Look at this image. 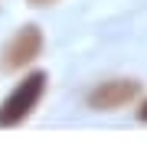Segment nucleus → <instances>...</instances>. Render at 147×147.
Returning <instances> with one entry per match:
<instances>
[{"instance_id": "1", "label": "nucleus", "mask_w": 147, "mask_h": 147, "mask_svg": "<svg viewBox=\"0 0 147 147\" xmlns=\"http://www.w3.org/2000/svg\"><path fill=\"white\" fill-rule=\"evenodd\" d=\"M49 88V75L42 69H33V72L23 75V82L13 85V92L0 101V127H20L23 121H30V115L39 108L42 95Z\"/></svg>"}, {"instance_id": "2", "label": "nucleus", "mask_w": 147, "mask_h": 147, "mask_svg": "<svg viewBox=\"0 0 147 147\" xmlns=\"http://www.w3.org/2000/svg\"><path fill=\"white\" fill-rule=\"evenodd\" d=\"M42 46H46V39H42V30L36 23L20 26L10 39H7L3 53H0V69H3V72H23L26 65H33L42 56Z\"/></svg>"}, {"instance_id": "3", "label": "nucleus", "mask_w": 147, "mask_h": 147, "mask_svg": "<svg viewBox=\"0 0 147 147\" xmlns=\"http://www.w3.org/2000/svg\"><path fill=\"white\" fill-rule=\"evenodd\" d=\"M144 85L137 79H108V82H98L95 88L85 95L88 108L95 111H118V108H127L141 98Z\"/></svg>"}, {"instance_id": "4", "label": "nucleus", "mask_w": 147, "mask_h": 147, "mask_svg": "<svg viewBox=\"0 0 147 147\" xmlns=\"http://www.w3.org/2000/svg\"><path fill=\"white\" fill-rule=\"evenodd\" d=\"M137 121H144V124H147V98L137 105Z\"/></svg>"}, {"instance_id": "5", "label": "nucleus", "mask_w": 147, "mask_h": 147, "mask_svg": "<svg viewBox=\"0 0 147 147\" xmlns=\"http://www.w3.org/2000/svg\"><path fill=\"white\" fill-rule=\"evenodd\" d=\"M30 7H53V3H59V0H26Z\"/></svg>"}]
</instances>
